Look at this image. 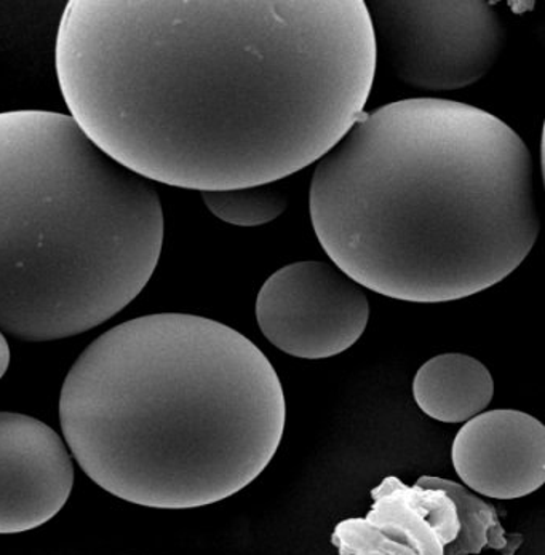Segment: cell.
<instances>
[{"label":"cell","instance_id":"5","mask_svg":"<svg viewBox=\"0 0 545 555\" xmlns=\"http://www.w3.org/2000/svg\"><path fill=\"white\" fill-rule=\"evenodd\" d=\"M376 52L401 82L449 91L479 82L496 64L506 28L479 0H370Z\"/></svg>","mask_w":545,"mask_h":555},{"label":"cell","instance_id":"6","mask_svg":"<svg viewBox=\"0 0 545 555\" xmlns=\"http://www.w3.org/2000/svg\"><path fill=\"white\" fill-rule=\"evenodd\" d=\"M256 320L283 353L325 360L357 344L370 320V304L337 266L307 260L283 267L263 284Z\"/></svg>","mask_w":545,"mask_h":555},{"label":"cell","instance_id":"9","mask_svg":"<svg viewBox=\"0 0 545 555\" xmlns=\"http://www.w3.org/2000/svg\"><path fill=\"white\" fill-rule=\"evenodd\" d=\"M367 517L370 526L408 544L419 555H446L459 531L455 503L442 490L405 486L385 477L373 492Z\"/></svg>","mask_w":545,"mask_h":555},{"label":"cell","instance_id":"1","mask_svg":"<svg viewBox=\"0 0 545 555\" xmlns=\"http://www.w3.org/2000/svg\"><path fill=\"white\" fill-rule=\"evenodd\" d=\"M364 0H71L58 82L93 144L151 182L258 188L316 164L373 88Z\"/></svg>","mask_w":545,"mask_h":555},{"label":"cell","instance_id":"8","mask_svg":"<svg viewBox=\"0 0 545 555\" xmlns=\"http://www.w3.org/2000/svg\"><path fill=\"white\" fill-rule=\"evenodd\" d=\"M459 479L479 495L517 500L545 482V428L510 409L482 412L464 423L452 449Z\"/></svg>","mask_w":545,"mask_h":555},{"label":"cell","instance_id":"7","mask_svg":"<svg viewBox=\"0 0 545 555\" xmlns=\"http://www.w3.org/2000/svg\"><path fill=\"white\" fill-rule=\"evenodd\" d=\"M73 486V460L55 429L34 416L0 412V534L52 520Z\"/></svg>","mask_w":545,"mask_h":555},{"label":"cell","instance_id":"3","mask_svg":"<svg viewBox=\"0 0 545 555\" xmlns=\"http://www.w3.org/2000/svg\"><path fill=\"white\" fill-rule=\"evenodd\" d=\"M286 422L263 351L195 314H148L100 335L60 396L61 429L84 473L154 509H194L245 489L279 450Z\"/></svg>","mask_w":545,"mask_h":555},{"label":"cell","instance_id":"11","mask_svg":"<svg viewBox=\"0 0 545 555\" xmlns=\"http://www.w3.org/2000/svg\"><path fill=\"white\" fill-rule=\"evenodd\" d=\"M416 486L442 490L455 503L459 531L456 540L446 547V555H477L486 547L512 555L521 543V540L512 543L514 538L507 537L494 507L466 487L432 476L419 477Z\"/></svg>","mask_w":545,"mask_h":555},{"label":"cell","instance_id":"10","mask_svg":"<svg viewBox=\"0 0 545 555\" xmlns=\"http://www.w3.org/2000/svg\"><path fill=\"white\" fill-rule=\"evenodd\" d=\"M493 395L489 369L467 354H439L424 362L413 380L416 404L436 422H469L489 408Z\"/></svg>","mask_w":545,"mask_h":555},{"label":"cell","instance_id":"4","mask_svg":"<svg viewBox=\"0 0 545 555\" xmlns=\"http://www.w3.org/2000/svg\"><path fill=\"white\" fill-rule=\"evenodd\" d=\"M164 209L71 115L0 112V331L74 337L134 302L155 272Z\"/></svg>","mask_w":545,"mask_h":555},{"label":"cell","instance_id":"12","mask_svg":"<svg viewBox=\"0 0 545 555\" xmlns=\"http://www.w3.org/2000/svg\"><path fill=\"white\" fill-rule=\"evenodd\" d=\"M206 208L230 225L258 227L276 221L286 212L287 196L267 185L202 192Z\"/></svg>","mask_w":545,"mask_h":555},{"label":"cell","instance_id":"14","mask_svg":"<svg viewBox=\"0 0 545 555\" xmlns=\"http://www.w3.org/2000/svg\"><path fill=\"white\" fill-rule=\"evenodd\" d=\"M10 365V347L9 341H7L5 335H3L2 331H0V380H2L3 375L9 371Z\"/></svg>","mask_w":545,"mask_h":555},{"label":"cell","instance_id":"2","mask_svg":"<svg viewBox=\"0 0 545 555\" xmlns=\"http://www.w3.org/2000/svg\"><path fill=\"white\" fill-rule=\"evenodd\" d=\"M523 139L490 112L448 100L362 114L310 184V219L331 262L403 302L466 299L506 280L540 235Z\"/></svg>","mask_w":545,"mask_h":555},{"label":"cell","instance_id":"13","mask_svg":"<svg viewBox=\"0 0 545 555\" xmlns=\"http://www.w3.org/2000/svg\"><path fill=\"white\" fill-rule=\"evenodd\" d=\"M331 544L340 555H419L408 544L376 530L364 517L338 524Z\"/></svg>","mask_w":545,"mask_h":555}]
</instances>
